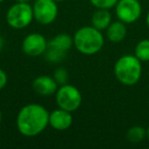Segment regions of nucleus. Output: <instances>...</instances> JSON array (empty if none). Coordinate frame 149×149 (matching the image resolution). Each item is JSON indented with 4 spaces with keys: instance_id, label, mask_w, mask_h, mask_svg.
Wrapping results in <instances>:
<instances>
[{
    "instance_id": "obj_1",
    "label": "nucleus",
    "mask_w": 149,
    "mask_h": 149,
    "mask_svg": "<svg viewBox=\"0 0 149 149\" xmlns=\"http://www.w3.org/2000/svg\"><path fill=\"white\" fill-rule=\"evenodd\" d=\"M49 113L41 104L30 103L23 106L17 116V131L25 137L38 136L49 125Z\"/></svg>"
},
{
    "instance_id": "obj_2",
    "label": "nucleus",
    "mask_w": 149,
    "mask_h": 149,
    "mask_svg": "<svg viewBox=\"0 0 149 149\" xmlns=\"http://www.w3.org/2000/svg\"><path fill=\"white\" fill-rule=\"evenodd\" d=\"M142 61L134 54H126L114 63L113 72L116 80L125 86H134L142 77Z\"/></svg>"
},
{
    "instance_id": "obj_3",
    "label": "nucleus",
    "mask_w": 149,
    "mask_h": 149,
    "mask_svg": "<svg viewBox=\"0 0 149 149\" xmlns=\"http://www.w3.org/2000/svg\"><path fill=\"white\" fill-rule=\"evenodd\" d=\"M72 38L74 48L84 55H94L98 53L104 45V37L101 31L93 26L80 28Z\"/></svg>"
},
{
    "instance_id": "obj_4",
    "label": "nucleus",
    "mask_w": 149,
    "mask_h": 149,
    "mask_svg": "<svg viewBox=\"0 0 149 149\" xmlns=\"http://www.w3.org/2000/svg\"><path fill=\"white\" fill-rule=\"evenodd\" d=\"M34 19L33 6L30 3L15 2L6 13V22L9 27L15 30H23L30 26Z\"/></svg>"
},
{
    "instance_id": "obj_5",
    "label": "nucleus",
    "mask_w": 149,
    "mask_h": 149,
    "mask_svg": "<svg viewBox=\"0 0 149 149\" xmlns=\"http://www.w3.org/2000/svg\"><path fill=\"white\" fill-rule=\"evenodd\" d=\"M55 98L58 107L70 112L76 111L82 104V94L80 90L68 83L58 87Z\"/></svg>"
},
{
    "instance_id": "obj_6",
    "label": "nucleus",
    "mask_w": 149,
    "mask_h": 149,
    "mask_svg": "<svg viewBox=\"0 0 149 149\" xmlns=\"http://www.w3.org/2000/svg\"><path fill=\"white\" fill-rule=\"evenodd\" d=\"M114 8L118 21L127 25L136 23L142 15L140 0H118Z\"/></svg>"
},
{
    "instance_id": "obj_7",
    "label": "nucleus",
    "mask_w": 149,
    "mask_h": 149,
    "mask_svg": "<svg viewBox=\"0 0 149 149\" xmlns=\"http://www.w3.org/2000/svg\"><path fill=\"white\" fill-rule=\"evenodd\" d=\"M34 19L41 25H50L58 15L57 2L54 0H36L33 4Z\"/></svg>"
},
{
    "instance_id": "obj_8",
    "label": "nucleus",
    "mask_w": 149,
    "mask_h": 149,
    "mask_svg": "<svg viewBox=\"0 0 149 149\" xmlns=\"http://www.w3.org/2000/svg\"><path fill=\"white\" fill-rule=\"evenodd\" d=\"M48 48V41L42 34L31 33L24 38L22 49L24 53L32 57L43 55Z\"/></svg>"
},
{
    "instance_id": "obj_9",
    "label": "nucleus",
    "mask_w": 149,
    "mask_h": 149,
    "mask_svg": "<svg viewBox=\"0 0 149 149\" xmlns=\"http://www.w3.org/2000/svg\"><path fill=\"white\" fill-rule=\"evenodd\" d=\"M72 112L62 108H56L49 113V126L56 131H65L72 125Z\"/></svg>"
},
{
    "instance_id": "obj_10",
    "label": "nucleus",
    "mask_w": 149,
    "mask_h": 149,
    "mask_svg": "<svg viewBox=\"0 0 149 149\" xmlns=\"http://www.w3.org/2000/svg\"><path fill=\"white\" fill-rule=\"evenodd\" d=\"M58 86L59 85L53 77H49L46 74L37 77L32 84L34 91L41 96H50L55 94L58 89Z\"/></svg>"
},
{
    "instance_id": "obj_11",
    "label": "nucleus",
    "mask_w": 149,
    "mask_h": 149,
    "mask_svg": "<svg viewBox=\"0 0 149 149\" xmlns=\"http://www.w3.org/2000/svg\"><path fill=\"white\" fill-rule=\"evenodd\" d=\"M128 30L127 24L120 21L111 22L108 28L106 29V37L112 43H120L126 38Z\"/></svg>"
},
{
    "instance_id": "obj_12",
    "label": "nucleus",
    "mask_w": 149,
    "mask_h": 149,
    "mask_svg": "<svg viewBox=\"0 0 149 149\" xmlns=\"http://www.w3.org/2000/svg\"><path fill=\"white\" fill-rule=\"evenodd\" d=\"M72 45H74V38L65 33L58 34L48 42V47L54 48V49L65 52V53H68V50L72 47Z\"/></svg>"
},
{
    "instance_id": "obj_13",
    "label": "nucleus",
    "mask_w": 149,
    "mask_h": 149,
    "mask_svg": "<svg viewBox=\"0 0 149 149\" xmlns=\"http://www.w3.org/2000/svg\"><path fill=\"white\" fill-rule=\"evenodd\" d=\"M91 24L99 31L107 29L108 26L111 24V13H109V9L97 8V10L92 15Z\"/></svg>"
},
{
    "instance_id": "obj_14",
    "label": "nucleus",
    "mask_w": 149,
    "mask_h": 149,
    "mask_svg": "<svg viewBox=\"0 0 149 149\" xmlns=\"http://www.w3.org/2000/svg\"><path fill=\"white\" fill-rule=\"evenodd\" d=\"M147 138V130L141 126H133L127 132V139L132 144H138Z\"/></svg>"
},
{
    "instance_id": "obj_15",
    "label": "nucleus",
    "mask_w": 149,
    "mask_h": 149,
    "mask_svg": "<svg viewBox=\"0 0 149 149\" xmlns=\"http://www.w3.org/2000/svg\"><path fill=\"white\" fill-rule=\"evenodd\" d=\"M134 55L142 62L149 61V39H143L135 46Z\"/></svg>"
},
{
    "instance_id": "obj_16",
    "label": "nucleus",
    "mask_w": 149,
    "mask_h": 149,
    "mask_svg": "<svg viewBox=\"0 0 149 149\" xmlns=\"http://www.w3.org/2000/svg\"><path fill=\"white\" fill-rule=\"evenodd\" d=\"M44 55H45V58L47 61L51 62V63H59V62L64 60L66 53L59 51V50H56L54 48L48 47L47 50L45 51V53H44Z\"/></svg>"
},
{
    "instance_id": "obj_17",
    "label": "nucleus",
    "mask_w": 149,
    "mask_h": 149,
    "mask_svg": "<svg viewBox=\"0 0 149 149\" xmlns=\"http://www.w3.org/2000/svg\"><path fill=\"white\" fill-rule=\"evenodd\" d=\"M118 0H90L91 4L96 8L110 9L116 5Z\"/></svg>"
},
{
    "instance_id": "obj_18",
    "label": "nucleus",
    "mask_w": 149,
    "mask_h": 149,
    "mask_svg": "<svg viewBox=\"0 0 149 149\" xmlns=\"http://www.w3.org/2000/svg\"><path fill=\"white\" fill-rule=\"evenodd\" d=\"M53 78L57 84L59 86L64 85V84L68 83V74L66 72V70H64L63 68H56L53 72Z\"/></svg>"
},
{
    "instance_id": "obj_19",
    "label": "nucleus",
    "mask_w": 149,
    "mask_h": 149,
    "mask_svg": "<svg viewBox=\"0 0 149 149\" xmlns=\"http://www.w3.org/2000/svg\"><path fill=\"white\" fill-rule=\"evenodd\" d=\"M7 81H8V78H7L6 72L0 68V90H2L6 86Z\"/></svg>"
},
{
    "instance_id": "obj_20",
    "label": "nucleus",
    "mask_w": 149,
    "mask_h": 149,
    "mask_svg": "<svg viewBox=\"0 0 149 149\" xmlns=\"http://www.w3.org/2000/svg\"><path fill=\"white\" fill-rule=\"evenodd\" d=\"M3 46H4V40H3V38L0 36V51L2 50Z\"/></svg>"
},
{
    "instance_id": "obj_21",
    "label": "nucleus",
    "mask_w": 149,
    "mask_h": 149,
    "mask_svg": "<svg viewBox=\"0 0 149 149\" xmlns=\"http://www.w3.org/2000/svg\"><path fill=\"white\" fill-rule=\"evenodd\" d=\"M145 22H146V26H147V28L149 29V11L147 13V15H146V19H145Z\"/></svg>"
},
{
    "instance_id": "obj_22",
    "label": "nucleus",
    "mask_w": 149,
    "mask_h": 149,
    "mask_svg": "<svg viewBox=\"0 0 149 149\" xmlns=\"http://www.w3.org/2000/svg\"><path fill=\"white\" fill-rule=\"evenodd\" d=\"M17 2H23V3H29L31 0H15Z\"/></svg>"
},
{
    "instance_id": "obj_23",
    "label": "nucleus",
    "mask_w": 149,
    "mask_h": 149,
    "mask_svg": "<svg viewBox=\"0 0 149 149\" xmlns=\"http://www.w3.org/2000/svg\"><path fill=\"white\" fill-rule=\"evenodd\" d=\"M146 130H147V138H148V140H149V126H148V128H147Z\"/></svg>"
},
{
    "instance_id": "obj_24",
    "label": "nucleus",
    "mask_w": 149,
    "mask_h": 149,
    "mask_svg": "<svg viewBox=\"0 0 149 149\" xmlns=\"http://www.w3.org/2000/svg\"><path fill=\"white\" fill-rule=\"evenodd\" d=\"M1 120H2V112L0 110V124H1Z\"/></svg>"
},
{
    "instance_id": "obj_25",
    "label": "nucleus",
    "mask_w": 149,
    "mask_h": 149,
    "mask_svg": "<svg viewBox=\"0 0 149 149\" xmlns=\"http://www.w3.org/2000/svg\"><path fill=\"white\" fill-rule=\"evenodd\" d=\"M54 1H56V2H61V1H64V0H54Z\"/></svg>"
},
{
    "instance_id": "obj_26",
    "label": "nucleus",
    "mask_w": 149,
    "mask_h": 149,
    "mask_svg": "<svg viewBox=\"0 0 149 149\" xmlns=\"http://www.w3.org/2000/svg\"><path fill=\"white\" fill-rule=\"evenodd\" d=\"M3 1H4V0H0V3H2Z\"/></svg>"
},
{
    "instance_id": "obj_27",
    "label": "nucleus",
    "mask_w": 149,
    "mask_h": 149,
    "mask_svg": "<svg viewBox=\"0 0 149 149\" xmlns=\"http://www.w3.org/2000/svg\"><path fill=\"white\" fill-rule=\"evenodd\" d=\"M140 1H141V0H140Z\"/></svg>"
}]
</instances>
